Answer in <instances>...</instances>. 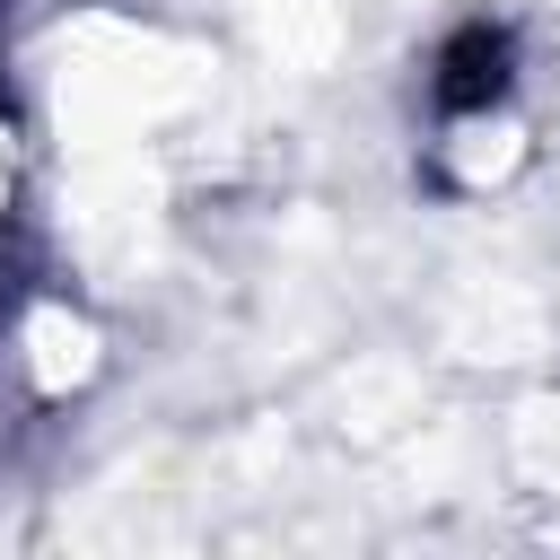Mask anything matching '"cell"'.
<instances>
[{
  "instance_id": "cell-1",
  "label": "cell",
  "mask_w": 560,
  "mask_h": 560,
  "mask_svg": "<svg viewBox=\"0 0 560 560\" xmlns=\"http://www.w3.org/2000/svg\"><path fill=\"white\" fill-rule=\"evenodd\" d=\"M18 184H26V140H18V114L0 105V219H9V201H18Z\"/></svg>"
}]
</instances>
